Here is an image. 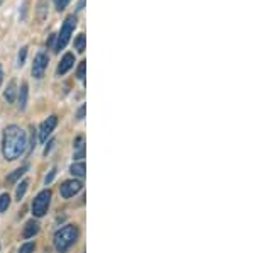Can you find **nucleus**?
Returning a JSON list of instances; mask_svg holds the SVG:
<instances>
[{"mask_svg": "<svg viewBox=\"0 0 254 253\" xmlns=\"http://www.w3.org/2000/svg\"><path fill=\"white\" fill-rule=\"evenodd\" d=\"M27 146V134L22 128L10 124L3 129L2 136V155L5 160L14 162L26 152Z\"/></svg>", "mask_w": 254, "mask_h": 253, "instance_id": "1", "label": "nucleus"}, {"mask_svg": "<svg viewBox=\"0 0 254 253\" xmlns=\"http://www.w3.org/2000/svg\"><path fill=\"white\" fill-rule=\"evenodd\" d=\"M76 238H78V228L75 224H66L61 230L56 231L55 235V248L60 253H64L69 247L76 243Z\"/></svg>", "mask_w": 254, "mask_h": 253, "instance_id": "2", "label": "nucleus"}, {"mask_svg": "<svg viewBox=\"0 0 254 253\" xmlns=\"http://www.w3.org/2000/svg\"><path fill=\"white\" fill-rule=\"evenodd\" d=\"M76 24H78V19H76V15H75V14L68 15V17L64 19L63 26H61L60 34L56 36V44H55V51H56V53H60L61 50H64V46H66L69 38H71L73 31H75Z\"/></svg>", "mask_w": 254, "mask_h": 253, "instance_id": "3", "label": "nucleus"}, {"mask_svg": "<svg viewBox=\"0 0 254 253\" xmlns=\"http://www.w3.org/2000/svg\"><path fill=\"white\" fill-rule=\"evenodd\" d=\"M49 202H51V190H41V192L36 195L34 201H32V214L36 218H43L44 214L48 213Z\"/></svg>", "mask_w": 254, "mask_h": 253, "instance_id": "4", "label": "nucleus"}, {"mask_svg": "<svg viewBox=\"0 0 254 253\" xmlns=\"http://www.w3.org/2000/svg\"><path fill=\"white\" fill-rule=\"evenodd\" d=\"M48 63H49V58L44 51H39L38 55L34 56V63H32V75H34V79H43L44 72H46V68H48Z\"/></svg>", "mask_w": 254, "mask_h": 253, "instance_id": "5", "label": "nucleus"}, {"mask_svg": "<svg viewBox=\"0 0 254 253\" xmlns=\"http://www.w3.org/2000/svg\"><path fill=\"white\" fill-rule=\"evenodd\" d=\"M81 183L80 180H66V182H63L61 183V187H60V194H61V197H64V199H69V197H73L75 194H78L80 190H81Z\"/></svg>", "mask_w": 254, "mask_h": 253, "instance_id": "6", "label": "nucleus"}, {"mask_svg": "<svg viewBox=\"0 0 254 253\" xmlns=\"http://www.w3.org/2000/svg\"><path fill=\"white\" fill-rule=\"evenodd\" d=\"M56 124H58V117H56V116H49L48 119L41 124V128H39V140H41V143H44L48 140L49 134L55 131Z\"/></svg>", "mask_w": 254, "mask_h": 253, "instance_id": "7", "label": "nucleus"}, {"mask_svg": "<svg viewBox=\"0 0 254 253\" xmlns=\"http://www.w3.org/2000/svg\"><path fill=\"white\" fill-rule=\"evenodd\" d=\"M73 65H75V56H73V53H66V55L61 58L56 73H58V75H64L69 68H73Z\"/></svg>", "mask_w": 254, "mask_h": 253, "instance_id": "8", "label": "nucleus"}, {"mask_svg": "<svg viewBox=\"0 0 254 253\" xmlns=\"http://www.w3.org/2000/svg\"><path fill=\"white\" fill-rule=\"evenodd\" d=\"M27 95H29V87H27L26 82H22V85H20V88L17 90V107L20 111H24L27 105Z\"/></svg>", "mask_w": 254, "mask_h": 253, "instance_id": "9", "label": "nucleus"}, {"mask_svg": "<svg viewBox=\"0 0 254 253\" xmlns=\"http://www.w3.org/2000/svg\"><path fill=\"white\" fill-rule=\"evenodd\" d=\"M3 97H5V100L9 102V104H14L15 97H17V82H15V80H10L9 82V85H7Z\"/></svg>", "mask_w": 254, "mask_h": 253, "instance_id": "10", "label": "nucleus"}, {"mask_svg": "<svg viewBox=\"0 0 254 253\" xmlns=\"http://www.w3.org/2000/svg\"><path fill=\"white\" fill-rule=\"evenodd\" d=\"M38 231H39V224H38V221H34V219H32V221L26 223V226H24V231H22V236L26 240L32 238V236L38 233Z\"/></svg>", "mask_w": 254, "mask_h": 253, "instance_id": "11", "label": "nucleus"}, {"mask_svg": "<svg viewBox=\"0 0 254 253\" xmlns=\"http://www.w3.org/2000/svg\"><path fill=\"white\" fill-rule=\"evenodd\" d=\"M73 146H75V158H83L85 157V136L76 138Z\"/></svg>", "mask_w": 254, "mask_h": 253, "instance_id": "12", "label": "nucleus"}, {"mask_svg": "<svg viewBox=\"0 0 254 253\" xmlns=\"http://www.w3.org/2000/svg\"><path fill=\"white\" fill-rule=\"evenodd\" d=\"M69 172H71L75 177H80L83 178L85 177V172H87V167H85V162H80V163H73L71 169H69Z\"/></svg>", "mask_w": 254, "mask_h": 253, "instance_id": "13", "label": "nucleus"}, {"mask_svg": "<svg viewBox=\"0 0 254 253\" xmlns=\"http://www.w3.org/2000/svg\"><path fill=\"white\" fill-rule=\"evenodd\" d=\"M27 170H29V165H22L20 169H17L14 173H10L9 177H7V182H10V183H12V182H17L19 178L27 172Z\"/></svg>", "mask_w": 254, "mask_h": 253, "instance_id": "14", "label": "nucleus"}, {"mask_svg": "<svg viewBox=\"0 0 254 253\" xmlns=\"http://www.w3.org/2000/svg\"><path fill=\"white\" fill-rule=\"evenodd\" d=\"M27 187H29V180H22L17 185V190H15V199H17V201H20V199H22L24 195H26Z\"/></svg>", "mask_w": 254, "mask_h": 253, "instance_id": "15", "label": "nucleus"}, {"mask_svg": "<svg viewBox=\"0 0 254 253\" xmlns=\"http://www.w3.org/2000/svg\"><path fill=\"white\" fill-rule=\"evenodd\" d=\"M85 41H87V38H85L83 32H80V34L75 38V50L78 51V53H83L85 51Z\"/></svg>", "mask_w": 254, "mask_h": 253, "instance_id": "16", "label": "nucleus"}, {"mask_svg": "<svg viewBox=\"0 0 254 253\" xmlns=\"http://www.w3.org/2000/svg\"><path fill=\"white\" fill-rule=\"evenodd\" d=\"M10 206V195L9 194H2L0 195V213H5Z\"/></svg>", "mask_w": 254, "mask_h": 253, "instance_id": "17", "label": "nucleus"}, {"mask_svg": "<svg viewBox=\"0 0 254 253\" xmlns=\"http://www.w3.org/2000/svg\"><path fill=\"white\" fill-rule=\"evenodd\" d=\"M85 68H87V61H81L78 65V70H76V77L80 82H85Z\"/></svg>", "mask_w": 254, "mask_h": 253, "instance_id": "18", "label": "nucleus"}, {"mask_svg": "<svg viewBox=\"0 0 254 253\" xmlns=\"http://www.w3.org/2000/svg\"><path fill=\"white\" fill-rule=\"evenodd\" d=\"M26 55H27V48L22 46V48H20V51H19V56H17V65H19V67H22V65L26 63Z\"/></svg>", "mask_w": 254, "mask_h": 253, "instance_id": "19", "label": "nucleus"}, {"mask_svg": "<svg viewBox=\"0 0 254 253\" xmlns=\"http://www.w3.org/2000/svg\"><path fill=\"white\" fill-rule=\"evenodd\" d=\"M34 248H36V245L34 243H24L22 247H20V250H19V253H32L34 252Z\"/></svg>", "mask_w": 254, "mask_h": 253, "instance_id": "20", "label": "nucleus"}, {"mask_svg": "<svg viewBox=\"0 0 254 253\" xmlns=\"http://www.w3.org/2000/svg\"><path fill=\"white\" fill-rule=\"evenodd\" d=\"M53 2H55V5L58 10H64L66 9V5L69 3V0H53Z\"/></svg>", "mask_w": 254, "mask_h": 253, "instance_id": "21", "label": "nucleus"}, {"mask_svg": "<svg viewBox=\"0 0 254 253\" xmlns=\"http://www.w3.org/2000/svg\"><path fill=\"white\" fill-rule=\"evenodd\" d=\"M55 175H56V169H53V170H51V173H49L48 177L44 178V182H46V183H49V182L53 180V178H55Z\"/></svg>", "mask_w": 254, "mask_h": 253, "instance_id": "22", "label": "nucleus"}, {"mask_svg": "<svg viewBox=\"0 0 254 253\" xmlns=\"http://www.w3.org/2000/svg\"><path fill=\"white\" fill-rule=\"evenodd\" d=\"M76 117H78V119H83V117H85V105H81V107L78 109V114H76Z\"/></svg>", "mask_w": 254, "mask_h": 253, "instance_id": "23", "label": "nucleus"}, {"mask_svg": "<svg viewBox=\"0 0 254 253\" xmlns=\"http://www.w3.org/2000/svg\"><path fill=\"white\" fill-rule=\"evenodd\" d=\"M53 145H55V141H49V145L46 146V150H44V155H48L49 152H51V148H53Z\"/></svg>", "mask_w": 254, "mask_h": 253, "instance_id": "24", "label": "nucleus"}, {"mask_svg": "<svg viewBox=\"0 0 254 253\" xmlns=\"http://www.w3.org/2000/svg\"><path fill=\"white\" fill-rule=\"evenodd\" d=\"M56 39V34H51V36H49V39H48V46H51V44H53V41H55Z\"/></svg>", "mask_w": 254, "mask_h": 253, "instance_id": "25", "label": "nucleus"}, {"mask_svg": "<svg viewBox=\"0 0 254 253\" xmlns=\"http://www.w3.org/2000/svg\"><path fill=\"white\" fill-rule=\"evenodd\" d=\"M85 7V0H80L78 2V7H76V10H81Z\"/></svg>", "mask_w": 254, "mask_h": 253, "instance_id": "26", "label": "nucleus"}, {"mask_svg": "<svg viewBox=\"0 0 254 253\" xmlns=\"http://www.w3.org/2000/svg\"><path fill=\"white\" fill-rule=\"evenodd\" d=\"M3 82V70H2V65H0V85H2Z\"/></svg>", "mask_w": 254, "mask_h": 253, "instance_id": "27", "label": "nucleus"}]
</instances>
